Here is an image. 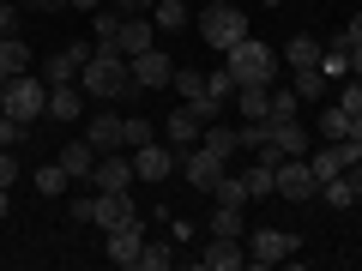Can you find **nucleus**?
Wrapping results in <instances>:
<instances>
[{
  "instance_id": "1",
  "label": "nucleus",
  "mask_w": 362,
  "mask_h": 271,
  "mask_svg": "<svg viewBox=\"0 0 362 271\" xmlns=\"http://www.w3.org/2000/svg\"><path fill=\"white\" fill-rule=\"evenodd\" d=\"M78 85H85V97H103V103H127V97H139L133 66H127V54H121L115 42H97V49H90Z\"/></svg>"
},
{
  "instance_id": "2",
  "label": "nucleus",
  "mask_w": 362,
  "mask_h": 271,
  "mask_svg": "<svg viewBox=\"0 0 362 271\" xmlns=\"http://www.w3.org/2000/svg\"><path fill=\"white\" fill-rule=\"evenodd\" d=\"M223 66H230L235 90H242V85H272V78H278V54H272L266 42H254V37H242V42H235Z\"/></svg>"
},
{
  "instance_id": "3",
  "label": "nucleus",
  "mask_w": 362,
  "mask_h": 271,
  "mask_svg": "<svg viewBox=\"0 0 362 271\" xmlns=\"http://www.w3.org/2000/svg\"><path fill=\"white\" fill-rule=\"evenodd\" d=\"M199 37H206L218 54H230L235 42L247 37V13H235L230 0H218V6H206V13H199Z\"/></svg>"
},
{
  "instance_id": "4",
  "label": "nucleus",
  "mask_w": 362,
  "mask_h": 271,
  "mask_svg": "<svg viewBox=\"0 0 362 271\" xmlns=\"http://www.w3.org/2000/svg\"><path fill=\"white\" fill-rule=\"evenodd\" d=\"M6 115H18L25 127H37V115H49V85H42V73L6 78Z\"/></svg>"
},
{
  "instance_id": "5",
  "label": "nucleus",
  "mask_w": 362,
  "mask_h": 271,
  "mask_svg": "<svg viewBox=\"0 0 362 271\" xmlns=\"http://www.w3.org/2000/svg\"><path fill=\"white\" fill-rule=\"evenodd\" d=\"M278 193H284L290 205H308V199H320V181H314L308 157H278Z\"/></svg>"
},
{
  "instance_id": "6",
  "label": "nucleus",
  "mask_w": 362,
  "mask_h": 271,
  "mask_svg": "<svg viewBox=\"0 0 362 271\" xmlns=\"http://www.w3.org/2000/svg\"><path fill=\"white\" fill-rule=\"evenodd\" d=\"M302 247V235H290V229H254L247 235V259L254 265H278V259H290Z\"/></svg>"
},
{
  "instance_id": "7",
  "label": "nucleus",
  "mask_w": 362,
  "mask_h": 271,
  "mask_svg": "<svg viewBox=\"0 0 362 271\" xmlns=\"http://www.w3.org/2000/svg\"><path fill=\"white\" fill-rule=\"evenodd\" d=\"M223 157L218 151H206V145H194V151H181V175H187V187H199V193H211L218 187V175H223Z\"/></svg>"
},
{
  "instance_id": "8",
  "label": "nucleus",
  "mask_w": 362,
  "mask_h": 271,
  "mask_svg": "<svg viewBox=\"0 0 362 271\" xmlns=\"http://www.w3.org/2000/svg\"><path fill=\"white\" fill-rule=\"evenodd\" d=\"M85 61H90V49H85V42H66V49H61V54H49V61H42L37 73H42V85H78Z\"/></svg>"
},
{
  "instance_id": "9",
  "label": "nucleus",
  "mask_w": 362,
  "mask_h": 271,
  "mask_svg": "<svg viewBox=\"0 0 362 271\" xmlns=\"http://www.w3.org/2000/svg\"><path fill=\"white\" fill-rule=\"evenodd\" d=\"M133 85L139 90H163L169 78H175V54H163V49H145V54H133Z\"/></svg>"
},
{
  "instance_id": "10",
  "label": "nucleus",
  "mask_w": 362,
  "mask_h": 271,
  "mask_svg": "<svg viewBox=\"0 0 362 271\" xmlns=\"http://www.w3.org/2000/svg\"><path fill=\"white\" fill-rule=\"evenodd\" d=\"M175 145H157V139H145L139 145V151H133V175H139V181H169V175H175Z\"/></svg>"
},
{
  "instance_id": "11",
  "label": "nucleus",
  "mask_w": 362,
  "mask_h": 271,
  "mask_svg": "<svg viewBox=\"0 0 362 271\" xmlns=\"http://www.w3.org/2000/svg\"><path fill=\"white\" fill-rule=\"evenodd\" d=\"M133 157H115V151H103L97 157V169H90V187H97V193H121V187H133Z\"/></svg>"
},
{
  "instance_id": "12",
  "label": "nucleus",
  "mask_w": 362,
  "mask_h": 271,
  "mask_svg": "<svg viewBox=\"0 0 362 271\" xmlns=\"http://www.w3.org/2000/svg\"><path fill=\"white\" fill-rule=\"evenodd\" d=\"M266 127H272V151L278 157H308L314 151V133L302 121H266Z\"/></svg>"
},
{
  "instance_id": "13",
  "label": "nucleus",
  "mask_w": 362,
  "mask_h": 271,
  "mask_svg": "<svg viewBox=\"0 0 362 271\" xmlns=\"http://www.w3.org/2000/svg\"><path fill=\"white\" fill-rule=\"evenodd\" d=\"M115 49L127 54V61H133V54H145V49H157V25H151V18H139V13H133V18H121Z\"/></svg>"
},
{
  "instance_id": "14",
  "label": "nucleus",
  "mask_w": 362,
  "mask_h": 271,
  "mask_svg": "<svg viewBox=\"0 0 362 271\" xmlns=\"http://www.w3.org/2000/svg\"><path fill=\"white\" fill-rule=\"evenodd\" d=\"M194 265H206V271H235V265H247V253L230 241V235H211V241L194 253Z\"/></svg>"
},
{
  "instance_id": "15",
  "label": "nucleus",
  "mask_w": 362,
  "mask_h": 271,
  "mask_svg": "<svg viewBox=\"0 0 362 271\" xmlns=\"http://www.w3.org/2000/svg\"><path fill=\"white\" fill-rule=\"evenodd\" d=\"M139 247H145L139 217H133V223H121V229H109V259H115V265H139Z\"/></svg>"
},
{
  "instance_id": "16",
  "label": "nucleus",
  "mask_w": 362,
  "mask_h": 271,
  "mask_svg": "<svg viewBox=\"0 0 362 271\" xmlns=\"http://www.w3.org/2000/svg\"><path fill=\"white\" fill-rule=\"evenodd\" d=\"M97 229H121V223H133V199H127V187L121 193H97Z\"/></svg>"
},
{
  "instance_id": "17",
  "label": "nucleus",
  "mask_w": 362,
  "mask_h": 271,
  "mask_svg": "<svg viewBox=\"0 0 362 271\" xmlns=\"http://www.w3.org/2000/svg\"><path fill=\"white\" fill-rule=\"evenodd\" d=\"M85 115V85H49V121H78Z\"/></svg>"
},
{
  "instance_id": "18",
  "label": "nucleus",
  "mask_w": 362,
  "mask_h": 271,
  "mask_svg": "<svg viewBox=\"0 0 362 271\" xmlns=\"http://www.w3.org/2000/svg\"><path fill=\"white\" fill-rule=\"evenodd\" d=\"M54 163H61L73 181H90V169H97V145H90V139H73V145H61Z\"/></svg>"
},
{
  "instance_id": "19",
  "label": "nucleus",
  "mask_w": 362,
  "mask_h": 271,
  "mask_svg": "<svg viewBox=\"0 0 362 271\" xmlns=\"http://www.w3.org/2000/svg\"><path fill=\"white\" fill-rule=\"evenodd\" d=\"M30 42L25 37H0V78H18V73H30Z\"/></svg>"
},
{
  "instance_id": "20",
  "label": "nucleus",
  "mask_w": 362,
  "mask_h": 271,
  "mask_svg": "<svg viewBox=\"0 0 362 271\" xmlns=\"http://www.w3.org/2000/svg\"><path fill=\"white\" fill-rule=\"evenodd\" d=\"M242 187H247V199H272L278 193V163H259L254 157V169H242Z\"/></svg>"
},
{
  "instance_id": "21",
  "label": "nucleus",
  "mask_w": 362,
  "mask_h": 271,
  "mask_svg": "<svg viewBox=\"0 0 362 271\" xmlns=\"http://www.w3.org/2000/svg\"><path fill=\"white\" fill-rule=\"evenodd\" d=\"M85 139L97 145V157H103V151H121V115H90Z\"/></svg>"
},
{
  "instance_id": "22",
  "label": "nucleus",
  "mask_w": 362,
  "mask_h": 271,
  "mask_svg": "<svg viewBox=\"0 0 362 271\" xmlns=\"http://www.w3.org/2000/svg\"><path fill=\"white\" fill-rule=\"evenodd\" d=\"M199 133H206V127H199V121L187 115V103H181L175 115H169V145H175V151H194V145H199Z\"/></svg>"
},
{
  "instance_id": "23",
  "label": "nucleus",
  "mask_w": 362,
  "mask_h": 271,
  "mask_svg": "<svg viewBox=\"0 0 362 271\" xmlns=\"http://www.w3.org/2000/svg\"><path fill=\"white\" fill-rule=\"evenodd\" d=\"M235 109H242L247 121H266L272 115V85H242L235 90Z\"/></svg>"
},
{
  "instance_id": "24",
  "label": "nucleus",
  "mask_w": 362,
  "mask_h": 271,
  "mask_svg": "<svg viewBox=\"0 0 362 271\" xmlns=\"http://www.w3.org/2000/svg\"><path fill=\"white\" fill-rule=\"evenodd\" d=\"M320 42H314V37H290L284 42V66H290V73H302V66H320Z\"/></svg>"
},
{
  "instance_id": "25",
  "label": "nucleus",
  "mask_w": 362,
  "mask_h": 271,
  "mask_svg": "<svg viewBox=\"0 0 362 271\" xmlns=\"http://www.w3.org/2000/svg\"><path fill=\"white\" fill-rule=\"evenodd\" d=\"M199 145H206V151H218L223 163H230V157L242 151V133H235V127H218V121H211V127L199 133Z\"/></svg>"
},
{
  "instance_id": "26",
  "label": "nucleus",
  "mask_w": 362,
  "mask_h": 271,
  "mask_svg": "<svg viewBox=\"0 0 362 271\" xmlns=\"http://www.w3.org/2000/svg\"><path fill=\"white\" fill-rule=\"evenodd\" d=\"M326 85H332V78H326L320 66H302V73H296V85H290V90H296L302 103H326Z\"/></svg>"
},
{
  "instance_id": "27",
  "label": "nucleus",
  "mask_w": 362,
  "mask_h": 271,
  "mask_svg": "<svg viewBox=\"0 0 362 271\" xmlns=\"http://www.w3.org/2000/svg\"><path fill=\"white\" fill-rule=\"evenodd\" d=\"M211 235H230V241H242V235H247L242 205H218V211H211Z\"/></svg>"
},
{
  "instance_id": "28",
  "label": "nucleus",
  "mask_w": 362,
  "mask_h": 271,
  "mask_svg": "<svg viewBox=\"0 0 362 271\" xmlns=\"http://www.w3.org/2000/svg\"><path fill=\"white\" fill-rule=\"evenodd\" d=\"M66 181H73V175H66L61 163H42V169H37V193H42V199H61Z\"/></svg>"
},
{
  "instance_id": "29",
  "label": "nucleus",
  "mask_w": 362,
  "mask_h": 271,
  "mask_svg": "<svg viewBox=\"0 0 362 271\" xmlns=\"http://www.w3.org/2000/svg\"><path fill=\"white\" fill-rule=\"evenodd\" d=\"M169 90H181V103H194L199 90H206V73H199V66H175V78H169Z\"/></svg>"
},
{
  "instance_id": "30",
  "label": "nucleus",
  "mask_w": 362,
  "mask_h": 271,
  "mask_svg": "<svg viewBox=\"0 0 362 271\" xmlns=\"http://www.w3.org/2000/svg\"><path fill=\"white\" fill-rule=\"evenodd\" d=\"M211 199H218V205H247L242 175H230V169H223V175H218V187H211Z\"/></svg>"
},
{
  "instance_id": "31",
  "label": "nucleus",
  "mask_w": 362,
  "mask_h": 271,
  "mask_svg": "<svg viewBox=\"0 0 362 271\" xmlns=\"http://www.w3.org/2000/svg\"><path fill=\"white\" fill-rule=\"evenodd\" d=\"M181 18H187V0H157V6H151V25L157 30H181Z\"/></svg>"
},
{
  "instance_id": "32",
  "label": "nucleus",
  "mask_w": 362,
  "mask_h": 271,
  "mask_svg": "<svg viewBox=\"0 0 362 271\" xmlns=\"http://www.w3.org/2000/svg\"><path fill=\"white\" fill-rule=\"evenodd\" d=\"M169 265H175V247H163V241L139 247V271H169Z\"/></svg>"
},
{
  "instance_id": "33",
  "label": "nucleus",
  "mask_w": 362,
  "mask_h": 271,
  "mask_svg": "<svg viewBox=\"0 0 362 271\" xmlns=\"http://www.w3.org/2000/svg\"><path fill=\"white\" fill-rule=\"evenodd\" d=\"M320 193H326V205H332V211H350V205H356V187H350L344 175H332V181L320 187Z\"/></svg>"
},
{
  "instance_id": "34",
  "label": "nucleus",
  "mask_w": 362,
  "mask_h": 271,
  "mask_svg": "<svg viewBox=\"0 0 362 271\" xmlns=\"http://www.w3.org/2000/svg\"><path fill=\"white\" fill-rule=\"evenodd\" d=\"M302 115V97L296 90H272V115L266 121H296Z\"/></svg>"
},
{
  "instance_id": "35",
  "label": "nucleus",
  "mask_w": 362,
  "mask_h": 271,
  "mask_svg": "<svg viewBox=\"0 0 362 271\" xmlns=\"http://www.w3.org/2000/svg\"><path fill=\"white\" fill-rule=\"evenodd\" d=\"M187 115H194V121H199V127H211V121H218V115H223V103H218V97H211V90H199L194 103H187Z\"/></svg>"
},
{
  "instance_id": "36",
  "label": "nucleus",
  "mask_w": 362,
  "mask_h": 271,
  "mask_svg": "<svg viewBox=\"0 0 362 271\" xmlns=\"http://www.w3.org/2000/svg\"><path fill=\"white\" fill-rule=\"evenodd\" d=\"M344 133H350V115H344V109H320V139H344Z\"/></svg>"
},
{
  "instance_id": "37",
  "label": "nucleus",
  "mask_w": 362,
  "mask_h": 271,
  "mask_svg": "<svg viewBox=\"0 0 362 271\" xmlns=\"http://www.w3.org/2000/svg\"><path fill=\"white\" fill-rule=\"evenodd\" d=\"M235 133H242V151H266V145H272V127H266V121H247V127H235Z\"/></svg>"
},
{
  "instance_id": "38",
  "label": "nucleus",
  "mask_w": 362,
  "mask_h": 271,
  "mask_svg": "<svg viewBox=\"0 0 362 271\" xmlns=\"http://www.w3.org/2000/svg\"><path fill=\"white\" fill-rule=\"evenodd\" d=\"M145 139H151V121H145V115H133V121H121V145H127V151H139Z\"/></svg>"
},
{
  "instance_id": "39",
  "label": "nucleus",
  "mask_w": 362,
  "mask_h": 271,
  "mask_svg": "<svg viewBox=\"0 0 362 271\" xmlns=\"http://www.w3.org/2000/svg\"><path fill=\"white\" fill-rule=\"evenodd\" d=\"M25 121H18V115H0V145H6V151H18V145H25Z\"/></svg>"
},
{
  "instance_id": "40",
  "label": "nucleus",
  "mask_w": 362,
  "mask_h": 271,
  "mask_svg": "<svg viewBox=\"0 0 362 271\" xmlns=\"http://www.w3.org/2000/svg\"><path fill=\"white\" fill-rule=\"evenodd\" d=\"M338 109H344V115H362V78H344V90H338Z\"/></svg>"
},
{
  "instance_id": "41",
  "label": "nucleus",
  "mask_w": 362,
  "mask_h": 271,
  "mask_svg": "<svg viewBox=\"0 0 362 271\" xmlns=\"http://www.w3.org/2000/svg\"><path fill=\"white\" fill-rule=\"evenodd\" d=\"M206 90L218 97V103H230V97H235V78H230V66H223V73H206Z\"/></svg>"
},
{
  "instance_id": "42",
  "label": "nucleus",
  "mask_w": 362,
  "mask_h": 271,
  "mask_svg": "<svg viewBox=\"0 0 362 271\" xmlns=\"http://www.w3.org/2000/svg\"><path fill=\"white\" fill-rule=\"evenodd\" d=\"M90 30H97V42H115L121 18H115V13H90Z\"/></svg>"
},
{
  "instance_id": "43",
  "label": "nucleus",
  "mask_w": 362,
  "mask_h": 271,
  "mask_svg": "<svg viewBox=\"0 0 362 271\" xmlns=\"http://www.w3.org/2000/svg\"><path fill=\"white\" fill-rule=\"evenodd\" d=\"M0 37H18V6L13 0H0Z\"/></svg>"
},
{
  "instance_id": "44",
  "label": "nucleus",
  "mask_w": 362,
  "mask_h": 271,
  "mask_svg": "<svg viewBox=\"0 0 362 271\" xmlns=\"http://www.w3.org/2000/svg\"><path fill=\"white\" fill-rule=\"evenodd\" d=\"M13 181H18V157L0 145V187H13Z\"/></svg>"
},
{
  "instance_id": "45",
  "label": "nucleus",
  "mask_w": 362,
  "mask_h": 271,
  "mask_svg": "<svg viewBox=\"0 0 362 271\" xmlns=\"http://www.w3.org/2000/svg\"><path fill=\"white\" fill-rule=\"evenodd\" d=\"M169 241H194V223H187V217H169Z\"/></svg>"
},
{
  "instance_id": "46",
  "label": "nucleus",
  "mask_w": 362,
  "mask_h": 271,
  "mask_svg": "<svg viewBox=\"0 0 362 271\" xmlns=\"http://www.w3.org/2000/svg\"><path fill=\"white\" fill-rule=\"evenodd\" d=\"M109 6H115V13H151L157 0H109Z\"/></svg>"
},
{
  "instance_id": "47",
  "label": "nucleus",
  "mask_w": 362,
  "mask_h": 271,
  "mask_svg": "<svg viewBox=\"0 0 362 271\" xmlns=\"http://www.w3.org/2000/svg\"><path fill=\"white\" fill-rule=\"evenodd\" d=\"M344 42H350V49H356V42H362V13H356V18H350V25H344Z\"/></svg>"
},
{
  "instance_id": "48",
  "label": "nucleus",
  "mask_w": 362,
  "mask_h": 271,
  "mask_svg": "<svg viewBox=\"0 0 362 271\" xmlns=\"http://www.w3.org/2000/svg\"><path fill=\"white\" fill-rule=\"evenodd\" d=\"M30 6H42V13H66L73 0H30Z\"/></svg>"
},
{
  "instance_id": "49",
  "label": "nucleus",
  "mask_w": 362,
  "mask_h": 271,
  "mask_svg": "<svg viewBox=\"0 0 362 271\" xmlns=\"http://www.w3.org/2000/svg\"><path fill=\"white\" fill-rule=\"evenodd\" d=\"M350 145H362V115H350V133H344Z\"/></svg>"
},
{
  "instance_id": "50",
  "label": "nucleus",
  "mask_w": 362,
  "mask_h": 271,
  "mask_svg": "<svg viewBox=\"0 0 362 271\" xmlns=\"http://www.w3.org/2000/svg\"><path fill=\"white\" fill-rule=\"evenodd\" d=\"M350 78H362V42L350 49Z\"/></svg>"
},
{
  "instance_id": "51",
  "label": "nucleus",
  "mask_w": 362,
  "mask_h": 271,
  "mask_svg": "<svg viewBox=\"0 0 362 271\" xmlns=\"http://www.w3.org/2000/svg\"><path fill=\"white\" fill-rule=\"evenodd\" d=\"M6 211H13V199H6V187H0V217H6Z\"/></svg>"
},
{
  "instance_id": "52",
  "label": "nucleus",
  "mask_w": 362,
  "mask_h": 271,
  "mask_svg": "<svg viewBox=\"0 0 362 271\" xmlns=\"http://www.w3.org/2000/svg\"><path fill=\"white\" fill-rule=\"evenodd\" d=\"M0 115H6V78H0Z\"/></svg>"
},
{
  "instance_id": "53",
  "label": "nucleus",
  "mask_w": 362,
  "mask_h": 271,
  "mask_svg": "<svg viewBox=\"0 0 362 271\" xmlns=\"http://www.w3.org/2000/svg\"><path fill=\"white\" fill-rule=\"evenodd\" d=\"M259 6H284V0H259Z\"/></svg>"
}]
</instances>
